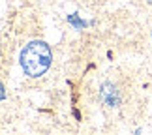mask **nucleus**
<instances>
[{
  "label": "nucleus",
  "mask_w": 152,
  "mask_h": 135,
  "mask_svg": "<svg viewBox=\"0 0 152 135\" xmlns=\"http://www.w3.org/2000/svg\"><path fill=\"white\" fill-rule=\"evenodd\" d=\"M53 51L51 47L42 39H32L23 47L19 55V66L23 73L32 79H38L51 68Z\"/></svg>",
  "instance_id": "f257e3e1"
},
{
  "label": "nucleus",
  "mask_w": 152,
  "mask_h": 135,
  "mask_svg": "<svg viewBox=\"0 0 152 135\" xmlns=\"http://www.w3.org/2000/svg\"><path fill=\"white\" fill-rule=\"evenodd\" d=\"M100 99L107 105V107H118V103H120V92L116 90V86L113 83L105 81V83L100 86Z\"/></svg>",
  "instance_id": "f03ea898"
}]
</instances>
